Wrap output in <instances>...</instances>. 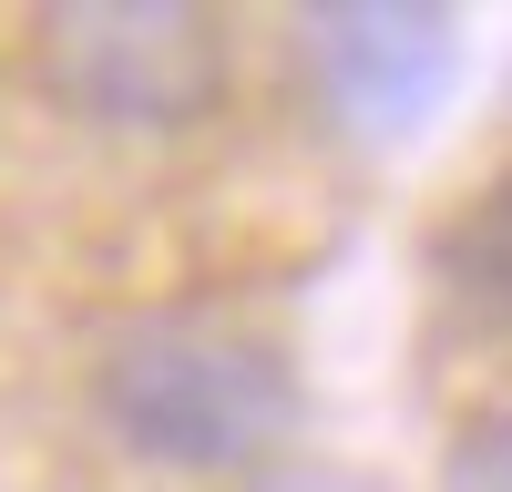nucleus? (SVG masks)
<instances>
[{
	"label": "nucleus",
	"mask_w": 512,
	"mask_h": 492,
	"mask_svg": "<svg viewBox=\"0 0 512 492\" xmlns=\"http://www.w3.org/2000/svg\"><path fill=\"white\" fill-rule=\"evenodd\" d=\"M93 421L144 472L236 482L297 441L308 390H297V359L256 328H236L216 308H144L93 359Z\"/></svg>",
	"instance_id": "f257e3e1"
},
{
	"label": "nucleus",
	"mask_w": 512,
	"mask_h": 492,
	"mask_svg": "<svg viewBox=\"0 0 512 492\" xmlns=\"http://www.w3.org/2000/svg\"><path fill=\"white\" fill-rule=\"evenodd\" d=\"M441 492H512V410H472L441 451Z\"/></svg>",
	"instance_id": "39448f33"
},
{
	"label": "nucleus",
	"mask_w": 512,
	"mask_h": 492,
	"mask_svg": "<svg viewBox=\"0 0 512 492\" xmlns=\"http://www.w3.org/2000/svg\"><path fill=\"white\" fill-rule=\"evenodd\" d=\"M297 52H308L328 134H349L359 154H410L461 103L472 31L441 0H328V11H297Z\"/></svg>",
	"instance_id": "7ed1b4c3"
},
{
	"label": "nucleus",
	"mask_w": 512,
	"mask_h": 492,
	"mask_svg": "<svg viewBox=\"0 0 512 492\" xmlns=\"http://www.w3.org/2000/svg\"><path fill=\"white\" fill-rule=\"evenodd\" d=\"M236 41L205 0H62L41 11V93L93 134H195L226 103Z\"/></svg>",
	"instance_id": "f03ea898"
},
{
	"label": "nucleus",
	"mask_w": 512,
	"mask_h": 492,
	"mask_svg": "<svg viewBox=\"0 0 512 492\" xmlns=\"http://www.w3.org/2000/svg\"><path fill=\"white\" fill-rule=\"evenodd\" d=\"M431 267H441L482 318L512 328V175H492L482 195H461V205H451V226L431 236Z\"/></svg>",
	"instance_id": "20e7f679"
}]
</instances>
